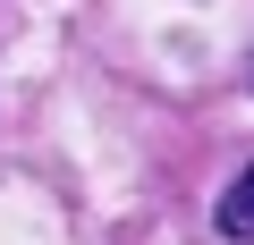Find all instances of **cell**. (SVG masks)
Segmentation results:
<instances>
[{
  "mask_svg": "<svg viewBox=\"0 0 254 245\" xmlns=\"http://www.w3.org/2000/svg\"><path fill=\"white\" fill-rule=\"evenodd\" d=\"M212 228L229 237V245H254V161L237 169V186L220 195V211H212Z\"/></svg>",
  "mask_w": 254,
  "mask_h": 245,
  "instance_id": "6da1fadb",
  "label": "cell"
}]
</instances>
